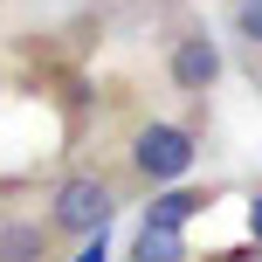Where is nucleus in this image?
Masks as SVG:
<instances>
[{
  "instance_id": "obj_1",
  "label": "nucleus",
  "mask_w": 262,
  "mask_h": 262,
  "mask_svg": "<svg viewBox=\"0 0 262 262\" xmlns=\"http://www.w3.org/2000/svg\"><path fill=\"white\" fill-rule=\"evenodd\" d=\"M111 214H118V180H111V172H97V166L55 180V193H49V228H55V235H69V242L104 235Z\"/></svg>"
},
{
  "instance_id": "obj_3",
  "label": "nucleus",
  "mask_w": 262,
  "mask_h": 262,
  "mask_svg": "<svg viewBox=\"0 0 262 262\" xmlns=\"http://www.w3.org/2000/svg\"><path fill=\"white\" fill-rule=\"evenodd\" d=\"M221 69H228V55H221V41H214L207 28H180V35H172L166 76H172V90H180V97H207L214 83H221Z\"/></svg>"
},
{
  "instance_id": "obj_4",
  "label": "nucleus",
  "mask_w": 262,
  "mask_h": 262,
  "mask_svg": "<svg viewBox=\"0 0 262 262\" xmlns=\"http://www.w3.org/2000/svg\"><path fill=\"white\" fill-rule=\"evenodd\" d=\"M186 255H193V249H186V235H180V228H166V221H145V214H138L124 262H186Z\"/></svg>"
},
{
  "instance_id": "obj_6",
  "label": "nucleus",
  "mask_w": 262,
  "mask_h": 262,
  "mask_svg": "<svg viewBox=\"0 0 262 262\" xmlns=\"http://www.w3.org/2000/svg\"><path fill=\"white\" fill-rule=\"evenodd\" d=\"M55 228L49 221H0V262H49Z\"/></svg>"
},
{
  "instance_id": "obj_7",
  "label": "nucleus",
  "mask_w": 262,
  "mask_h": 262,
  "mask_svg": "<svg viewBox=\"0 0 262 262\" xmlns=\"http://www.w3.org/2000/svg\"><path fill=\"white\" fill-rule=\"evenodd\" d=\"M228 35L249 55H262V0H228Z\"/></svg>"
},
{
  "instance_id": "obj_8",
  "label": "nucleus",
  "mask_w": 262,
  "mask_h": 262,
  "mask_svg": "<svg viewBox=\"0 0 262 262\" xmlns=\"http://www.w3.org/2000/svg\"><path fill=\"white\" fill-rule=\"evenodd\" d=\"M249 235H255V249H262V186L249 193Z\"/></svg>"
},
{
  "instance_id": "obj_5",
  "label": "nucleus",
  "mask_w": 262,
  "mask_h": 262,
  "mask_svg": "<svg viewBox=\"0 0 262 262\" xmlns=\"http://www.w3.org/2000/svg\"><path fill=\"white\" fill-rule=\"evenodd\" d=\"M214 207V186H159L152 200H145V221H166V228H186L193 214Z\"/></svg>"
},
{
  "instance_id": "obj_2",
  "label": "nucleus",
  "mask_w": 262,
  "mask_h": 262,
  "mask_svg": "<svg viewBox=\"0 0 262 262\" xmlns=\"http://www.w3.org/2000/svg\"><path fill=\"white\" fill-rule=\"evenodd\" d=\"M193 131L186 124H138V138H131V172H138L145 186H172L186 166H193Z\"/></svg>"
}]
</instances>
